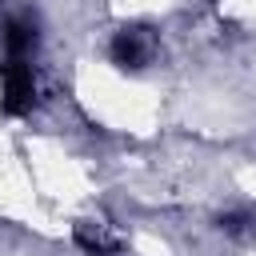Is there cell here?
Here are the masks:
<instances>
[{
    "label": "cell",
    "mask_w": 256,
    "mask_h": 256,
    "mask_svg": "<svg viewBox=\"0 0 256 256\" xmlns=\"http://www.w3.org/2000/svg\"><path fill=\"white\" fill-rule=\"evenodd\" d=\"M32 96H36V76H32V64L28 60H16L8 56L0 64V108L8 116H20L32 108Z\"/></svg>",
    "instance_id": "6da1fadb"
},
{
    "label": "cell",
    "mask_w": 256,
    "mask_h": 256,
    "mask_svg": "<svg viewBox=\"0 0 256 256\" xmlns=\"http://www.w3.org/2000/svg\"><path fill=\"white\" fill-rule=\"evenodd\" d=\"M220 228H224L228 236H236V240H240V236H248V232L256 228V220H252L248 212H228V216H220Z\"/></svg>",
    "instance_id": "5b68a950"
},
{
    "label": "cell",
    "mask_w": 256,
    "mask_h": 256,
    "mask_svg": "<svg viewBox=\"0 0 256 256\" xmlns=\"http://www.w3.org/2000/svg\"><path fill=\"white\" fill-rule=\"evenodd\" d=\"M0 40H4V52H8V56L24 60V56L36 48V20H28V16H12V20H4Z\"/></svg>",
    "instance_id": "277c9868"
},
{
    "label": "cell",
    "mask_w": 256,
    "mask_h": 256,
    "mask_svg": "<svg viewBox=\"0 0 256 256\" xmlns=\"http://www.w3.org/2000/svg\"><path fill=\"white\" fill-rule=\"evenodd\" d=\"M72 236H76V244H80L84 252H92V256H112V252H120V244H124V240L112 232V224H104V220H76Z\"/></svg>",
    "instance_id": "3957f363"
},
{
    "label": "cell",
    "mask_w": 256,
    "mask_h": 256,
    "mask_svg": "<svg viewBox=\"0 0 256 256\" xmlns=\"http://www.w3.org/2000/svg\"><path fill=\"white\" fill-rule=\"evenodd\" d=\"M108 52H112V60H116L120 68H144V64L156 56V36H152V28H144V24H124V28L112 36Z\"/></svg>",
    "instance_id": "7a4b0ae2"
}]
</instances>
